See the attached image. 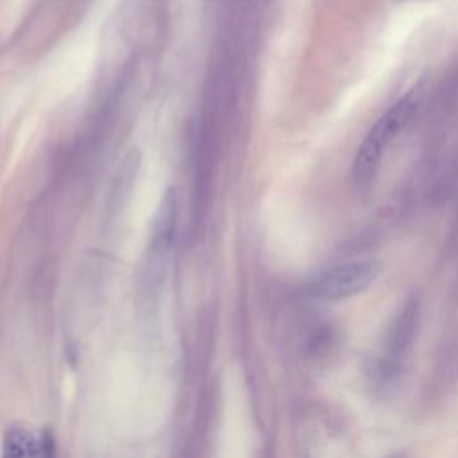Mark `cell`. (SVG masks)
Wrapping results in <instances>:
<instances>
[{"label":"cell","instance_id":"obj_2","mask_svg":"<svg viewBox=\"0 0 458 458\" xmlns=\"http://www.w3.org/2000/svg\"><path fill=\"white\" fill-rule=\"evenodd\" d=\"M377 276V265L372 261L340 263L311 283V293L320 299H345L369 288Z\"/></svg>","mask_w":458,"mask_h":458},{"label":"cell","instance_id":"obj_3","mask_svg":"<svg viewBox=\"0 0 458 458\" xmlns=\"http://www.w3.org/2000/svg\"><path fill=\"white\" fill-rule=\"evenodd\" d=\"M52 447L54 440L48 431H38L25 424H13L4 435L5 456H47Z\"/></svg>","mask_w":458,"mask_h":458},{"label":"cell","instance_id":"obj_1","mask_svg":"<svg viewBox=\"0 0 458 458\" xmlns=\"http://www.w3.org/2000/svg\"><path fill=\"white\" fill-rule=\"evenodd\" d=\"M415 107V95L408 93L403 98H399L386 113H383L381 118L370 127L360 148L356 150L352 163V175L358 184H367L374 177L385 148L406 127Z\"/></svg>","mask_w":458,"mask_h":458}]
</instances>
